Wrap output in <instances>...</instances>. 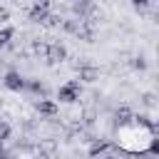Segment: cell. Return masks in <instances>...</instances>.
Segmentation results:
<instances>
[{
	"instance_id": "obj_1",
	"label": "cell",
	"mask_w": 159,
	"mask_h": 159,
	"mask_svg": "<svg viewBox=\"0 0 159 159\" xmlns=\"http://www.w3.org/2000/svg\"><path fill=\"white\" fill-rule=\"evenodd\" d=\"M80 94H82V84H80L77 80H70L67 84H62V87L57 89V99H60V102H65V104L77 102V99H80Z\"/></svg>"
},
{
	"instance_id": "obj_2",
	"label": "cell",
	"mask_w": 159,
	"mask_h": 159,
	"mask_svg": "<svg viewBox=\"0 0 159 159\" xmlns=\"http://www.w3.org/2000/svg\"><path fill=\"white\" fill-rule=\"evenodd\" d=\"M45 57H47L52 65H57V62H65V60H67V50H65V45H60V42H52V45H47V50H45Z\"/></svg>"
},
{
	"instance_id": "obj_3",
	"label": "cell",
	"mask_w": 159,
	"mask_h": 159,
	"mask_svg": "<svg viewBox=\"0 0 159 159\" xmlns=\"http://www.w3.org/2000/svg\"><path fill=\"white\" fill-rule=\"evenodd\" d=\"M5 87L7 89H12V92H20V89H25V77L20 75V72H15V70H10L7 75H5Z\"/></svg>"
},
{
	"instance_id": "obj_4",
	"label": "cell",
	"mask_w": 159,
	"mask_h": 159,
	"mask_svg": "<svg viewBox=\"0 0 159 159\" xmlns=\"http://www.w3.org/2000/svg\"><path fill=\"white\" fill-rule=\"evenodd\" d=\"M114 124L117 127H129L132 124V109L127 104H122L117 112H114Z\"/></svg>"
},
{
	"instance_id": "obj_5",
	"label": "cell",
	"mask_w": 159,
	"mask_h": 159,
	"mask_svg": "<svg viewBox=\"0 0 159 159\" xmlns=\"http://www.w3.org/2000/svg\"><path fill=\"white\" fill-rule=\"evenodd\" d=\"M132 124H134V127H142V129H149V134L157 132V124L152 122L149 114H132Z\"/></svg>"
},
{
	"instance_id": "obj_6",
	"label": "cell",
	"mask_w": 159,
	"mask_h": 159,
	"mask_svg": "<svg viewBox=\"0 0 159 159\" xmlns=\"http://www.w3.org/2000/svg\"><path fill=\"white\" fill-rule=\"evenodd\" d=\"M35 107H37V112H40V114H45V117H55V114L60 112L57 102H52V99H40Z\"/></svg>"
},
{
	"instance_id": "obj_7",
	"label": "cell",
	"mask_w": 159,
	"mask_h": 159,
	"mask_svg": "<svg viewBox=\"0 0 159 159\" xmlns=\"http://www.w3.org/2000/svg\"><path fill=\"white\" fill-rule=\"evenodd\" d=\"M80 80L82 82H97L99 80V70L92 67V65H82L80 67Z\"/></svg>"
},
{
	"instance_id": "obj_8",
	"label": "cell",
	"mask_w": 159,
	"mask_h": 159,
	"mask_svg": "<svg viewBox=\"0 0 159 159\" xmlns=\"http://www.w3.org/2000/svg\"><path fill=\"white\" fill-rule=\"evenodd\" d=\"M109 147H112V142H109V139H94V142H92V147H89V157H92V159H94V157H102Z\"/></svg>"
},
{
	"instance_id": "obj_9",
	"label": "cell",
	"mask_w": 159,
	"mask_h": 159,
	"mask_svg": "<svg viewBox=\"0 0 159 159\" xmlns=\"http://www.w3.org/2000/svg\"><path fill=\"white\" fill-rule=\"evenodd\" d=\"M40 25H42V27H47V30H52V27H60V25H62V17H60V15H55V12H47V15H45V20H42Z\"/></svg>"
},
{
	"instance_id": "obj_10",
	"label": "cell",
	"mask_w": 159,
	"mask_h": 159,
	"mask_svg": "<svg viewBox=\"0 0 159 159\" xmlns=\"http://www.w3.org/2000/svg\"><path fill=\"white\" fill-rule=\"evenodd\" d=\"M12 35H15V30H12L10 25H0V47H5V45L12 40Z\"/></svg>"
},
{
	"instance_id": "obj_11",
	"label": "cell",
	"mask_w": 159,
	"mask_h": 159,
	"mask_svg": "<svg viewBox=\"0 0 159 159\" xmlns=\"http://www.w3.org/2000/svg\"><path fill=\"white\" fill-rule=\"evenodd\" d=\"M25 87H30L32 92H40V94H45V92H47V87H45L40 80H30V82H25Z\"/></svg>"
},
{
	"instance_id": "obj_12",
	"label": "cell",
	"mask_w": 159,
	"mask_h": 159,
	"mask_svg": "<svg viewBox=\"0 0 159 159\" xmlns=\"http://www.w3.org/2000/svg\"><path fill=\"white\" fill-rule=\"evenodd\" d=\"M80 22H82V20H62V27H65L67 32H72V35H75V32L80 30Z\"/></svg>"
},
{
	"instance_id": "obj_13",
	"label": "cell",
	"mask_w": 159,
	"mask_h": 159,
	"mask_svg": "<svg viewBox=\"0 0 159 159\" xmlns=\"http://www.w3.org/2000/svg\"><path fill=\"white\" fill-rule=\"evenodd\" d=\"M32 7H35V10H45V12H50V0H32Z\"/></svg>"
},
{
	"instance_id": "obj_14",
	"label": "cell",
	"mask_w": 159,
	"mask_h": 159,
	"mask_svg": "<svg viewBox=\"0 0 159 159\" xmlns=\"http://www.w3.org/2000/svg\"><path fill=\"white\" fill-rule=\"evenodd\" d=\"M10 137V124L7 122H0V142H5Z\"/></svg>"
},
{
	"instance_id": "obj_15",
	"label": "cell",
	"mask_w": 159,
	"mask_h": 159,
	"mask_svg": "<svg viewBox=\"0 0 159 159\" xmlns=\"http://www.w3.org/2000/svg\"><path fill=\"white\" fill-rule=\"evenodd\" d=\"M132 67H134V70H147V60H144V57H134V60H132Z\"/></svg>"
},
{
	"instance_id": "obj_16",
	"label": "cell",
	"mask_w": 159,
	"mask_h": 159,
	"mask_svg": "<svg viewBox=\"0 0 159 159\" xmlns=\"http://www.w3.org/2000/svg\"><path fill=\"white\" fill-rule=\"evenodd\" d=\"M142 102H144L147 107H154V104H157V97H154L152 92H147V94H142Z\"/></svg>"
},
{
	"instance_id": "obj_17",
	"label": "cell",
	"mask_w": 159,
	"mask_h": 159,
	"mask_svg": "<svg viewBox=\"0 0 159 159\" xmlns=\"http://www.w3.org/2000/svg\"><path fill=\"white\" fill-rule=\"evenodd\" d=\"M132 5L137 7V12H144V10H147V5H149V0H132Z\"/></svg>"
},
{
	"instance_id": "obj_18",
	"label": "cell",
	"mask_w": 159,
	"mask_h": 159,
	"mask_svg": "<svg viewBox=\"0 0 159 159\" xmlns=\"http://www.w3.org/2000/svg\"><path fill=\"white\" fill-rule=\"evenodd\" d=\"M7 20H10V10L0 7V25H7Z\"/></svg>"
},
{
	"instance_id": "obj_19",
	"label": "cell",
	"mask_w": 159,
	"mask_h": 159,
	"mask_svg": "<svg viewBox=\"0 0 159 159\" xmlns=\"http://www.w3.org/2000/svg\"><path fill=\"white\" fill-rule=\"evenodd\" d=\"M32 50H35L37 55H45V50H47V45H42V42H32Z\"/></svg>"
},
{
	"instance_id": "obj_20",
	"label": "cell",
	"mask_w": 159,
	"mask_h": 159,
	"mask_svg": "<svg viewBox=\"0 0 159 159\" xmlns=\"http://www.w3.org/2000/svg\"><path fill=\"white\" fill-rule=\"evenodd\" d=\"M77 5H80V7H87V10H89V7H92V0H77Z\"/></svg>"
},
{
	"instance_id": "obj_21",
	"label": "cell",
	"mask_w": 159,
	"mask_h": 159,
	"mask_svg": "<svg viewBox=\"0 0 159 159\" xmlns=\"http://www.w3.org/2000/svg\"><path fill=\"white\" fill-rule=\"evenodd\" d=\"M99 159H114V157H99Z\"/></svg>"
},
{
	"instance_id": "obj_22",
	"label": "cell",
	"mask_w": 159,
	"mask_h": 159,
	"mask_svg": "<svg viewBox=\"0 0 159 159\" xmlns=\"http://www.w3.org/2000/svg\"><path fill=\"white\" fill-rule=\"evenodd\" d=\"M0 152H2V142H0Z\"/></svg>"
}]
</instances>
